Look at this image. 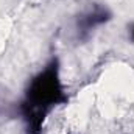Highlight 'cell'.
<instances>
[{"label":"cell","instance_id":"3957f363","mask_svg":"<svg viewBox=\"0 0 134 134\" xmlns=\"http://www.w3.org/2000/svg\"><path fill=\"white\" fill-rule=\"evenodd\" d=\"M128 41L131 44H134V22H131L128 25Z\"/></svg>","mask_w":134,"mask_h":134},{"label":"cell","instance_id":"6da1fadb","mask_svg":"<svg viewBox=\"0 0 134 134\" xmlns=\"http://www.w3.org/2000/svg\"><path fill=\"white\" fill-rule=\"evenodd\" d=\"M67 92L59 75V59L53 56L28 81L17 112L24 122L25 134H42L44 123L55 108L66 104Z\"/></svg>","mask_w":134,"mask_h":134},{"label":"cell","instance_id":"7a4b0ae2","mask_svg":"<svg viewBox=\"0 0 134 134\" xmlns=\"http://www.w3.org/2000/svg\"><path fill=\"white\" fill-rule=\"evenodd\" d=\"M111 19L112 13L106 5L91 3L75 17V39L78 42H87L92 37L94 31L101 25H106Z\"/></svg>","mask_w":134,"mask_h":134}]
</instances>
